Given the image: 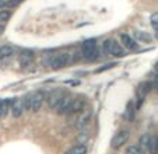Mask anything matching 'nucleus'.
Wrapping results in <instances>:
<instances>
[{
	"instance_id": "1",
	"label": "nucleus",
	"mask_w": 158,
	"mask_h": 154,
	"mask_svg": "<svg viewBox=\"0 0 158 154\" xmlns=\"http://www.w3.org/2000/svg\"><path fill=\"white\" fill-rule=\"evenodd\" d=\"M102 52L105 55H109V56H114V58L126 56L125 49L120 46V44H118L115 39H110V38L104 41V44H102Z\"/></svg>"
},
{
	"instance_id": "2",
	"label": "nucleus",
	"mask_w": 158,
	"mask_h": 154,
	"mask_svg": "<svg viewBox=\"0 0 158 154\" xmlns=\"http://www.w3.org/2000/svg\"><path fill=\"white\" fill-rule=\"evenodd\" d=\"M81 55H83V59L88 60V62H91V60H95L97 55H98V46H97V41L95 39H87V41L83 42V45H81Z\"/></svg>"
},
{
	"instance_id": "3",
	"label": "nucleus",
	"mask_w": 158,
	"mask_h": 154,
	"mask_svg": "<svg viewBox=\"0 0 158 154\" xmlns=\"http://www.w3.org/2000/svg\"><path fill=\"white\" fill-rule=\"evenodd\" d=\"M152 84L150 81H141L136 88V109H140V107L143 105V101L146 100L147 94L151 91Z\"/></svg>"
},
{
	"instance_id": "4",
	"label": "nucleus",
	"mask_w": 158,
	"mask_h": 154,
	"mask_svg": "<svg viewBox=\"0 0 158 154\" xmlns=\"http://www.w3.org/2000/svg\"><path fill=\"white\" fill-rule=\"evenodd\" d=\"M72 62V55L69 53H59L55 55L51 59V66L53 70H59V69H63Z\"/></svg>"
},
{
	"instance_id": "5",
	"label": "nucleus",
	"mask_w": 158,
	"mask_h": 154,
	"mask_svg": "<svg viewBox=\"0 0 158 154\" xmlns=\"http://www.w3.org/2000/svg\"><path fill=\"white\" fill-rule=\"evenodd\" d=\"M129 137H130V132H129L127 129H122V130H119L114 136V139L110 142V146L114 148H120L122 146H125L126 143H127Z\"/></svg>"
},
{
	"instance_id": "6",
	"label": "nucleus",
	"mask_w": 158,
	"mask_h": 154,
	"mask_svg": "<svg viewBox=\"0 0 158 154\" xmlns=\"http://www.w3.org/2000/svg\"><path fill=\"white\" fill-rule=\"evenodd\" d=\"M91 118H93V109H83L77 118L76 127L80 129V130L81 129H85V127L89 125V122H91Z\"/></svg>"
},
{
	"instance_id": "7",
	"label": "nucleus",
	"mask_w": 158,
	"mask_h": 154,
	"mask_svg": "<svg viewBox=\"0 0 158 154\" xmlns=\"http://www.w3.org/2000/svg\"><path fill=\"white\" fill-rule=\"evenodd\" d=\"M25 108H24V102L21 98H14V100H10V112L14 118H20L23 113H24Z\"/></svg>"
},
{
	"instance_id": "8",
	"label": "nucleus",
	"mask_w": 158,
	"mask_h": 154,
	"mask_svg": "<svg viewBox=\"0 0 158 154\" xmlns=\"http://www.w3.org/2000/svg\"><path fill=\"white\" fill-rule=\"evenodd\" d=\"M72 100L73 97H70V95H63L62 98H60V101L57 102L56 105V112L59 113V115H67V112H69V108H70V104H72Z\"/></svg>"
},
{
	"instance_id": "9",
	"label": "nucleus",
	"mask_w": 158,
	"mask_h": 154,
	"mask_svg": "<svg viewBox=\"0 0 158 154\" xmlns=\"http://www.w3.org/2000/svg\"><path fill=\"white\" fill-rule=\"evenodd\" d=\"M44 100H45L44 91L32 92V97H31V112H38L41 109L42 104H44Z\"/></svg>"
},
{
	"instance_id": "10",
	"label": "nucleus",
	"mask_w": 158,
	"mask_h": 154,
	"mask_svg": "<svg viewBox=\"0 0 158 154\" xmlns=\"http://www.w3.org/2000/svg\"><path fill=\"white\" fill-rule=\"evenodd\" d=\"M84 107H85V100H84L83 97H76L72 100V104H70V108H69V112H67V115L69 113H80L81 111L84 109Z\"/></svg>"
},
{
	"instance_id": "11",
	"label": "nucleus",
	"mask_w": 158,
	"mask_h": 154,
	"mask_svg": "<svg viewBox=\"0 0 158 154\" xmlns=\"http://www.w3.org/2000/svg\"><path fill=\"white\" fill-rule=\"evenodd\" d=\"M63 92H60V91H52V92H49L48 95H46V102H48V105H49V108H52V109H55L56 108V105H57V102L60 101V98L63 97Z\"/></svg>"
},
{
	"instance_id": "12",
	"label": "nucleus",
	"mask_w": 158,
	"mask_h": 154,
	"mask_svg": "<svg viewBox=\"0 0 158 154\" xmlns=\"http://www.w3.org/2000/svg\"><path fill=\"white\" fill-rule=\"evenodd\" d=\"M136 102H134L133 100H130L127 102V105H126L125 108V113H123V116H125V119L127 122H133L134 116H136Z\"/></svg>"
},
{
	"instance_id": "13",
	"label": "nucleus",
	"mask_w": 158,
	"mask_h": 154,
	"mask_svg": "<svg viewBox=\"0 0 158 154\" xmlns=\"http://www.w3.org/2000/svg\"><path fill=\"white\" fill-rule=\"evenodd\" d=\"M120 39H122V44L126 49H129V50H136L137 49V46H139L137 42L134 41L129 34H122V35H120Z\"/></svg>"
},
{
	"instance_id": "14",
	"label": "nucleus",
	"mask_w": 158,
	"mask_h": 154,
	"mask_svg": "<svg viewBox=\"0 0 158 154\" xmlns=\"http://www.w3.org/2000/svg\"><path fill=\"white\" fill-rule=\"evenodd\" d=\"M150 139H151V136H150L148 133H144L143 136L140 137V140H139L137 146L139 148H140L141 154L146 153V151H148V146H150Z\"/></svg>"
},
{
	"instance_id": "15",
	"label": "nucleus",
	"mask_w": 158,
	"mask_h": 154,
	"mask_svg": "<svg viewBox=\"0 0 158 154\" xmlns=\"http://www.w3.org/2000/svg\"><path fill=\"white\" fill-rule=\"evenodd\" d=\"M88 139H89L88 130H87V129H81V132L76 136L74 142H76V144H85V143L88 142Z\"/></svg>"
},
{
	"instance_id": "16",
	"label": "nucleus",
	"mask_w": 158,
	"mask_h": 154,
	"mask_svg": "<svg viewBox=\"0 0 158 154\" xmlns=\"http://www.w3.org/2000/svg\"><path fill=\"white\" fill-rule=\"evenodd\" d=\"M64 154H87V147L84 144H76L70 147Z\"/></svg>"
},
{
	"instance_id": "17",
	"label": "nucleus",
	"mask_w": 158,
	"mask_h": 154,
	"mask_svg": "<svg viewBox=\"0 0 158 154\" xmlns=\"http://www.w3.org/2000/svg\"><path fill=\"white\" fill-rule=\"evenodd\" d=\"M10 111V100H0V118H4Z\"/></svg>"
},
{
	"instance_id": "18",
	"label": "nucleus",
	"mask_w": 158,
	"mask_h": 154,
	"mask_svg": "<svg viewBox=\"0 0 158 154\" xmlns=\"http://www.w3.org/2000/svg\"><path fill=\"white\" fill-rule=\"evenodd\" d=\"M13 53H14V49H13L11 46H9V45L0 46V60L6 59V58H9L10 55H13Z\"/></svg>"
},
{
	"instance_id": "19",
	"label": "nucleus",
	"mask_w": 158,
	"mask_h": 154,
	"mask_svg": "<svg viewBox=\"0 0 158 154\" xmlns=\"http://www.w3.org/2000/svg\"><path fill=\"white\" fill-rule=\"evenodd\" d=\"M134 35H136V39H139V41H143V42H151L152 41V36L150 35L148 32L136 31V32H134Z\"/></svg>"
},
{
	"instance_id": "20",
	"label": "nucleus",
	"mask_w": 158,
	"mask_h": 154,
	"mask_svg": "<svg viewBox=\"0 0 158 154\" xmlns=\"http://www.w3.org/2000/svg\"><path fill=\"white\" fill-rule=\"evenodd\" d=\"M148 151L150 154H155V151H157V136H151V139H150Z\"/></svg>"
},
{
	"instance_id": "21",
	"label": "nucleus",
	"mask_w": 158,
	"mask_h": 154,
	"mask_svg": "<svg viewBox=\"0 0 158 154\" xmlns=\"http://www.w3.org/2000/svg\"><path fill=\"white\" fill-rule=\"evenodd\" d=\"M126 154H141V151L137 144H130L126 148Z\"/></svg>"
},
{
	"instance_id": "22",
	"label": "nucleus",
	"mask_w": 158,
	"mask_h": 154,
	"mask_svg": "<svg viewBox=\"0 0 158 154\" xmlns=\"http://www.w3.org/2000/svg\"><path fill=\"white\" fill-rule=\"evenodd\" d=\"M10 17H11V13L10 11H7V10H2L0 11V23H6Z\"/></svg>"
},
{
	"instance_id": "23",
	"label": "nucleus",
	"mask_w": 158,
	"mask_h": 154,
	"mask_svg": "<svg viewBox=\"0 0 158 154\" xmlns=\"http://www.w3.org/2000/svg\"><path fill=\"white\" fill-rule=\"evenodd\" d=\"M115 66H116V63H108V65H105V66H102V67H99V69H97V73H101V71H105V70H109V69H114Z\"/></svg>"
},
{
	"instance_id": "24",
	"label": "nucleus",
	"mask_w": 158,
	"mask_h": 154,
	"mask_svg": "<svg viewBox=\"0 0 158 154\" xmlns=\"http://www.w3.org/2000/svg\"><path fill=\"white\" fill-rule=\"evenodd\" d=\"M151 25L154 28H158V13H154L151 15Z\"/></svg>"
},
{
	"instance_id": "25",
	"label": "nucleus",
	"mask_w": 158,
	"mask_h": 154,
	"mask_svg": "<svg viewBox=\"0 0 158 154\" xmlns=\"http://www.w3.org/2000/svg\"><path fill=\"white\" fill-rule=\"evenodd\" d=\"M23 2H25V0H9L7 6L9 7H15V6H18L20 3H23Z\"/></svg>"
},
{
	"instance_id": "26",
	"label": "nucleus",
	"mask_w": 158,
	"mask_h": 154,
	"mask_svg": "<svg viewBox=\"0 0 158 154\" xmlns=\"http://www.w3.org/2000/svg\"><path fill=\"white\" fill-rule=\"evenodd\" d=\"M7 3H9V0H0V9L2 7H7Z\"/></svg>"
},
{
	"instance_id": "27",
	"label": "nucleus",
	"mask_w": 158,
	"mask_h": 154,
	"mask_svg": "<svg viewBox=\"0 0 158 154\" xmlns=\"http://www.w3.org/2000/svg\"><path fill=\"white\" fill-rule=\"evenodd\" d=\"M155 154H158V136H157V151H155Z\"/></svg>"
},
{
	"instance_id": "28",
	"label": "nucleus",
	"mask_w": 158,
	"mask_h": 154,
	"mask_svg": "<svg viewBox=\"0 0 158 154\" xmlns=\"http://www.w3.org/2000/svg\"><path fill=\"white\" fill-rule=\"evenodd\" d=\"M155 36L158 38V28H155Z\"/></svg>"
},
{
	"instance_id": "29",
	"label": "nucleus",
	"mask_w": 158,
	"mask_h": 154,
	"mask_svg": "<svg viewBox=\"0 0 158 154\" xmlns=\"http://www.w3.org/2000/svg\"><path fill=\"white\" fill-rule=\"evenodd\" d=\"M0 31H2V27H0Z\"/></svg>"
}]
</instances>
